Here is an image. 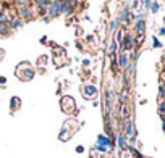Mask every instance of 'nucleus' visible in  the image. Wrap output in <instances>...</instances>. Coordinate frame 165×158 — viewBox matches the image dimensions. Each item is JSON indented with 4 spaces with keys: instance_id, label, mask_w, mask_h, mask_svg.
I'll list each match as a JSON object with an SVG mask.
<instances>
[{
    "instance_id": "obj_9",
    "label": "nucleus",
    "mask_w": 165,
    "mask_h": 158,
    "mask_svg": "<svg viewBox=\"0 0 165 158\" xmlns=\"http://www.w3.org/2000/svg\"><path fill=\"white\" fill-rule=\"evenodd\" d=\"M117 26H118V20H115V21H113V23H112V24H110V29L113 31V29H115V28H117Z\"/></svg>"
},
{
    "instance_id": "obj_14",
    "label": "nucleus",
    "mask_w": 165,
    "mask_h": 158,
    "mask_svg": "<svg viewBox=\"0 0 165 158\" xmlns=\"http://www.w3.org/2000/svg\"><path fill=\"white\" fill-rule=\"evenodd\" d=\"M160 36H165V28H162V29H160Z\"/></svg>"
},
{
    "instance_id": "obj_8",
    "label": "nucleus",
    "mask_w": 165,
    "mask_h": 158,
    "mask_svg": "<svg viewBox=\"0 0 165 158\" xmlns=\"http://www.w3.org/2000/svg\"><path fill=\"white\" fill-rule=\"evenodd\" d=\"M150 10H152V13H157V11H159V3H152V5H150Z\"/></svg>"
},
{
    "instance_id": "obj_5",
    "label": "nucleus",
    "mask_w": 165,
    "mask_h": 158,
    "mask_svg": "<svg viewBox=\"0 0 165 158\" xmlns=\"http://www.w3.org/2000/svg\"><path fill=\"white\" fill-rule=\"evenodd\" d=\"M120 65L121 66H128V57L126 55H121L120 57Z\"/></svg>"
},
{
    "instance_id": "obj_4",
    "label": "nucleus",
    "mask_w": 165,
    "mask_h": 158,
    "mask_svg": "<svg viewBox=\"0 0 165 158\" xmlns=\"http://www.w3.org/2000/svg\"><path fill=\"white\" fill-rule=\"evenodd\" d=\"M84 92L87 95H94L95 94V89L92 87V86H87V87H84Z\"/></svg>"
},
{
    "instance_id": "obj_3",
    "label": "nucleus",
    "mask_w": 165,
    "mask_h": 158,
    "mask_svg": "<svg viewBox=\"0 0 165 158\" xmlns=\"http://www.w3.org/2000/svg\"><path fill=\"white\" fill-rule=\"evenodd\" d=\"M125 49H131L133 47V39H131V36H126L125 37V45H123Z\"/></svg>"
},
{
    "instance_id": "obj_2",
    "label": "nucleus",
    "mask_w": 165,
    "mask_h": 158,
    "mask_svg": "<svg viewBox=\"0 0 165 158\" xmlns=\"http://www.w3.org/2000/svg\"><path fill=\"white\" fill-rule=\"evenodd\" d=\"M136 31H138L139 34L144 32V20H139L138 23H136Z\"/></svg>"
},
{
    "instance_id": "obj_12",
    "label": "nucleus",
    "mask_w": 165,
    "mask_h": 158,
    "mask_svg": "<svg viewBox=\"0 0 165 158\" xmlns=\"http://www.w3.org/2000/svg\"><path fill=\"white\" fill-rule=\"evenodd\" d=\"M21 13L26 16H29V10H28V8H21Z\"/></svg>"
},
{
    "instance_id": "obj_10",
    "label": "nucleus",
    "mask_w": 165,
    "mask_h": 158,
    "mask_svg": "<svg viewBox=\"0 0 165 158\" xmlns=\"http://www.w3.org/2000/svg\"><path fill=\"white\" fill-rule=\"evenodd\" d=\"M152 42H154V47H160V42H159V39H157V37H154V39H152Z\"/></svg>"
},
{
    "instance_id": "obj_1",
    "label": "nucleus",
    "mask_w": 165,
    "mask_h": 158,
    "mask_svg": "<svg viewBox=\"0 0 165 158\" xmlns=\"http://www.w3.org/2000/svg\"><path fill=\"white\" fill-rule=\"evenodd\" d=\"M49 11H50V15H52V16H57V15H58V13H60V8H58V2L52 3Z\"/></svg>"
},
{
    "instance_id": "obj_7",
    "label": "nucleus",
    "mask_w": 165,
    "mask_h": 158,
    "mask_svg": "<svg viewBox=\"0 0 165 158\" xmlns=\"http://www.w3.org/2000/svg\"><path fill=\"white\" fill-rule=\"evenodd\" d=\"M118 144H120L121 148H125V136H120V137H118Z\"/></svg>"
},
{
    "instance_id": "obj_6",
    "label": "nucleus",
    "mask_w": 165,
    "mask_h": 158,
    "mask_svg": "<svg viewBox=\"0 0 165 158\" xmlns=\"http://www.w3.org/2000/svg\"><path fill=\"white\" fill-rule=\"evenodd\" d=\"M105 100H107V108H112V94L110 92H107V97H105Z\"/></svg>"
},
{
    "instance_id": "obj_13",
    "label": "nucleus",
    "mask_w": 165,
    "mask_h": 158,
    "mask_svg": "<svg viewBox=\"0 0 165 158\" xmlns=\"http://www.w3.org/2000/svg\"><path fill=\"white\" fill-rule=\"evenodd\" d=\"M150 5H152V3H150V0H146V8H150Z\"/></svg>"
},
{
    "instance_id": "obj_11",
    "label": "nucleus",
    "mask_w": 165,
    "mask_h": 158,
    "mask_svg": "<svg viewBox=\"0 0 165 158\" xmlns=\"http://www.w3.org/2000/svg\"><path fill=\"white\" fill-rule=\"evenodd\" d=\"M7 31V26L5 24H2V23H0V32H2V34H3V32H5Z\"/></svg>"
}]
</instances>
